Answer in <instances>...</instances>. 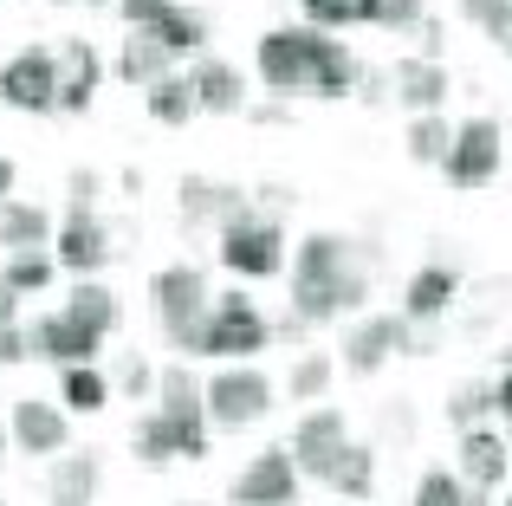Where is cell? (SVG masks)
Instances as JSON below:
<instances>
[{"label":"cell","mask_w":512,"mask_h":506,"mask_svg":"<svg viewBox=\"0 0 512 506\" xmlns=\"http://www.w3.org/2000/svg\"><path fill=\"white\" fill-rule=\"evenodd\" d=\"M65 189H72V208H98L104 176H98V169H72V176H65Z\"/></svg>","instance_id":"cell-42"},{"label":"cell","mask_w":512,"mask_h":506,"mask_svg":"<svg viewBox=\"0 0 512 506\" xmlns=\"http://www.w3.org/2000/svg\"><path fill=\"white\" fill-rule=\"evenodd\" d=\"M98 481H104V468H98V455H59L52 461V474H46V500H78V506H91L98 500Z\"/></svg>","instance_id":"cell-25"},{"label":"cell","mask_w":512,"mask_h":506,"mask_svg":"<svg viewBox=\"0 0 512 506\" xmlns=\"http://www.w3.org/2000/svg\"><path fill=\"white\" fill-rule=\"evenodd\" d=\"M454 305H461V273H454L448 260L415 266L409 286H402V318H409V325H435V318H448Z\"/></svg>","instance_id":"cell-19"},{"label":"cell","mask_w":512,"mask_h":506,"mask_svg":"<svg viewBox=\"0 0 512 506\" xmlns=\"http://www.w3.org/2000/svg\"><path fill=\"white\" fill-rule=\"evenodd\" d=\"M376 241H350V234H305L299 241V266H292V318L305 331L312 325H331V318H350L363 312L376 286Z\"/></svg>","instance_id":"cell-1"},{"label":"cell","mask_w":512,"mask_h":506,"mask_svg":"<svg viewBox=\"0 0 512 506\" xmlns=\"http://www.w3.org/2000/svg\"><path fill=\"white\" fill-rule=\"evenodd\" d=\"M461 20H474L480 33L512 59V0H461Z\"/></svg>","instance_id":"cell-36"},{"label":"cell","mask_w":512,"mask_h":506,"mask_svg":"<svg viewBox=\"0 0 512 506\" xmlns=\"http://www.w3.org/2000/svg\"><path fill=\"white\" fill-rule=\"evenodd\" d=\"M363 85V65L350 59L344 39L318 33V65H312V98H350V91Z\"/></svg>","instance_id":"cell-24"},{"label":"cell","mask_w":512,"mask_h":506,"mask_svg":"<svg viewBox=\"0 0 512 506\" xmlns=\"http://www.w3.org/2000/svg\"><path fill=\"white\" fill-rule=\"evenodd\" d=\"M175 215H182V228H240V221H253L260 208H253L247 189H234V182H208V176H182V189H175Z\"/></svg>","instance_id":"cell-13"},{"label":"cell","mask_w":512,"mask_h":506,"mask_svg":"<svg viewBox=\"0 0 512 506\" xmlns=\"http://www.w3.org/2000/svg\"><path fill=\"white\" fill-rule=\"evenodd\" d=\"M247 117H253V124H286V104H247Z\"/></svg>","instance_id":"cell-45"},{"label":"cell","mask_w":512,"mask_h":506,"mask_svg":"<svg viewBox=\"0 0 512 506\" xmlns=\"http://www.w3.org/2000/svg\"><path fill=\"white\" fill-rule=\"evenodd\" d=\"M33 357V338L20 325H0V364H26Z\"/></svg>","instance_id":"cell-43"},{"label":"cell","mask_w":512,"mask_h":506,"mask_svg":"<svg viewBox=\"0 0 512 506\" xmlns=\"http://www.w3.org/2000/svg\"><path fill=\"white\" fill-rule=\"evenodd\" d=\"M402 150H409V163H422V169H441L448 163V150H454V124L441 111H428V117H409V130H402Z\"/></svg>","instance_id":"cell-27"},{"label":"cell","mask_w":512,"mask_h":506,"mask_svg":"<svg viewBox=\"0 0 512 506\" xmlns=\"http://www.w3.org/2000/svg\"><path fill=\"white\" fill-rule=\"evenodd\" d=\"M0 461H7V429H0Z\"/></svg>","instance_id":"cell-49"},{"label":"cell","mask_w":512,"mask_h":506,"mask_svg":"<svg viewBox=\"0 0 512 506\" xmlns=\"http://www.w3.org/2000/svg\"><path fill=\"white\" fill-rule=\"evenodd\" d=\"M376 26H389V33H422V26H428V7H422V0H383Z\"/></svg>","instance_id":"cell-40"},{"label":"cell","mask_w":512,"mask_h":506,"mask_svg":"<svg viewBox=\"0 0 512 506\" xmlns=\"http://www.w3.org/2000/svg\"><path fill=\"white\" fill-rule=\"evenodd\" d=\"M13 442H20V455H65V442H72V422H65L59 403L20 396V403H13Z\"/></svg>","instance_id":"cell-20"},{"label":"cell","mask_w":512,"mask_h":506,"mask_svg":"<svg viewBox=\"0 0 512 506\" xmlns=\"http://www.w3.org/2000/svg\"><path fill=\"white\" fill-rule=\"evenodd\" d=\"M376 429H383V442H415V409L409 403H383Z\"/></svg>","instance_id":"cell-41"},{"label":"cell","mask_w":512,"mask_h":506,"mask_svg":"<svg viewBox=\"0 0 512 506\" xmlns=\"http://www.w3.org/2000/svg\"><path fill=\"white\" fill-rule=\"evenodd\" d=\"M266 409H273V377H266L260 364H227V370L208 377V422L247 429V422H260Z\"/></svg>","instance_id":"cell-7"},{"label":"cell","mask_w":512,"mask_h":506,"mask_svg":"<svg viewBox=\"0 0 512 506\" xmlns=\"http://www.w3.org/2000/svg\"><path fill=\"white\" fill-rule=\"evenodd\" d=\"M221 266L240 279H273L286 266V228L273 215H253L240 228H221Z\"/></svg>","instance_id":"cell-10"},{"label":"cell","mask_w":512,"mask_h":506,"mask_svg":"<svg viewBox=\"0 0 512 506\" xmlns=\"http://www.w3.org/2000/svg\"><path fill=\"white\" fill-rule=\"evenodd\" d=\"M52 241V215L39 202H0V247L7 253H33Z\"/></svg>","instance_id":"cell-26"},{"label":"cell","mask_w":512,"mask_h":506,"mask_svg":"<svg viewBox=\"0 0 512 506\" xmlns=\"http://www.w3.org/2000/svg\"><path fill=\"white\" fill-rule=\"evenodd\" d=\"M26 338H33V357H46V364H98V351H104V338L91 325H78L72 312H46V318H33L26 325Z\"/></svg>","instance_id":"cell-17"},{"label":"cell","mask_w":512,"mask_h":506,"mask_svg":"<svg viewBox=\"0 0 512 506\" xmlns=\"http://www.w3.org/2000/svg\"><path fill=\"white\" fill-rule=\"evenodd\" d=\"M72 7H104V0H72Z\"/></svg>","instance_id":"cell-48"},{"label":"cell","mask_w":512,"mask_h":506,"mask_svg":"<svg viewBox=\"0 0 512 506\" xmlns=\"http://www.w3.org/2000/svg\"><path fill=\"white\" fill-rule=\"evenodd\" d=\"M150 299H156V325H163V338L175 351L201 357V338H208V312H214V292L208 279H201V266H163V273L150 279Z\"/></svg>","instance_id":"cell-2"},{"label":"cell","mask_w":512,"mask_h":506,"mask_svg":"<svg viewBox=\"0 0 512 506\" xmlns=\"http://www.w3.org/2000/svg\"><path fill=\"white\" fill-rule=\"evenodd\" d=\"M117 13H124L130 26H143V33H156L175 59H182V52H201V39H208V20H201L195 7H182V0H117Z\"/></svg>","instance_id":"cell-14"},{"label":"cell","mask_w":512,"mask_h":506,"mask_svg":"<svg viewBox=\"0 0 512 506\" xmlns=\"http://www.w3.org/2000/svg\"><path fill=\"white\" fill-rule=\"evenodd\" d=\"M130 448L137 461L163 468V461H201L208 455V416H169V409H150L130 429Z\"/></svg>","instance_id":"cell-8"},{"label":"cell","mask_w":512,"mask_h":506,"mask_svg":"<svg viewBox=\"0 0 512 506\" xmlns=\"http://www.w3.org/2000/svg\"><path fill=\"white\" fill-rule=\"evenodd\" d=\"M493 416H506V422H512V364L500 370V377H493Z\"/></svg>","instance_id":"cell-44"},{"label":"cell","mask_w":512,"mask_h":506,"mask_svg":"<svg viewBox=\"0 0 512 506\" xmlns=\"http://www.w3.org/2000/svg\"><path fill=\"white\" fill-rule=\"evenodd\" d=\"M98 78H104V59L91 39H65L59 46V111H91V98H98Z\"/></svg>","instance_id":"cell-21"},{"label":"cell","mask_w":512,"mask_h":506,"mask_svg":"<svg viewBox=\"0 0 512 506\" xmlns=\"http://www.w3.org/2000/svg\"><path fill=\"white\" fill-rule=\"evenodd\" d=\"M143 104H150V117H156L163 130H182L188 117L201 111V104H195V85H188V78H163V85H150V91H143Z\"/></svg>","instance_id":"cell-33"},{"label":"cell","mask_w":512,"mask_h":506,"mask_svg":"<svg viewBox=\"0 0 512 506\" xmlns=\"http://www.w3.org/2000/svg\"><path fill=\"white\" fill-rule=\"evenodd\" d=\"M506 364H512V344H506Z\"/></svg>","instance_id":"cell-50"},{"label":"cell","mask_w":512,"mask_h":506,"mask_svg":"<svg viewBox=\"0 0 512 506\" xmlns=\"http://www.w3.org/2000/svg\"><path fill=\"white\" fill-rule=\"evenodd\" d=\"M156 409H169V416H208V383H195L188 364H169L156 377Z\"/></svg>","instance_id":"cell-31"},{"label":"cell","mask_w":512,"mask_h":506,"mask_svg":"<svg viewBox=\"0 0 512 506\" xmlns=\"http://www.w3.org/2000/svg\"><path fill=\"white\" fill-rule=\"evenodd\" d=\"M312 65H318V26H273L253 46V72H260L266 91L279 98H299L312 91Z\"/></svg>","instance_id":"cell-3"},{"label":"cell","mask_w":512,"mask_h":506,"mask_svg":"<svg viewBox=\"0 0 512 506\" xmlns=\"http://www.w3.org/2000/svg\"><path fill=\"white\" fill-rule=\"evenodd\" d=\"M415 506H467V481L454 468H428L415 481Z\"/></svg>","instance_id":"cell-38"},{"label":"cell","mask_w":512,"mask_h":506,"mask_svg":"<svg viewBox=\"0 0 512 506\" xmlns=\"http://www.w3.org/2000/svg\"><path fill=\"white\" fill-rule=\"evenodd\" d=\"M506 468H512V442L500 429H461L454 435V474H461L467 487H480V494H493V487L506 481Z\"/></svg>","instance_id":"cell-18"},{"label":"cell","mask_w":512,"mask_h":506,"mask_svg":"<svg viewBox=\"0 0 512 506\" xmlns=\"http://www.w3.org/2000/svg\"><path fill=\"white\" fill-rule=\"evenodd\" d=\"M13 182H20V169H13L7 156H0V202H13Z\"/></svg>","instance_id":"cell-46"},{"label":"cell","mask_w":512,"mask_h":506,"mask_svg":"<svg viewBox=\"0 0 512 506\" xmlns=\"http://www.w3.org/2000/svg\"><path fill=\"white\" fill-rule=\"evenodd\" d=\"M396 351L415 357V325L402 312H363V318H350V331L338 344V364L350 370V377H376Z\"/></svg>","instance_id":"cell-5"},{"label":"cell","mask_w":512,"mask_h":506,"mask_svg":"<svg viewBox=\"0 0 512 506\" xmlns=\"http://www.w3.org/2000/svg\"><path fill=\"white\" fill-rule=\"evenodd\" d=\"M111 390H117V383L104 377L98 364H65L59 370V403L78 409V416H98V409L111 403Z\"/></svg>","instance_id":"cell-29"},{"label":"cell","mask_w":512,"mask_h":506,"mask_svg":"<svg viewBox=\"0 0 512 506\" xmlns=\"http://www.w3.org/2000/svg\"><path fill=\"white\" fill-rule=\"evenodd\" d=\"M156 377H163V370H150L137 351H124V357H117V377H111V383H117L124 396H137V403H143V396L156 390Z\"/></svg>","instance_id":"cell-39"},{"label":"cell","mask_w":512,"mask_h":506,"mask_svg":"<svg viewBox=\"0 0 512 506\" xmlns=\"http://www.w3.org/2000/svg\"><path fill=\"white\" fill-rule=\"evenodd\" d=\"M175 65V52L163 46V39L156 33H143V26H130V39H124V52H117V78H124V85H163V78H175L169 72Z\"/></svg>","instance_id":"cell-23"},{"label":"cell","mask_w":512,"mask_h":506,"mask_svg":"<svg viewBox=\"0 0 512 506\" xmlns=\"http://www.w3.org/2000/svg\"><path fill=\"white\" fill-rule=\"evenodd\" d=\"M500 506H512V494H506V500H500Z\"/></svg>","instance_id":"cell-51"},{"label":"cell","mask_w":512,"mask_h":506,"mask_svg":"<svg viewBox=\"0 0 512 506\" xmlns=\"http://www.w3.org/2000/svg\"><path fill=\"white\" fill-rule=\"evenodd\" d=\"M188 85H195V104L214 111V117H240L247 111V78H240L227 59H208V52H201L195 72H188Z\"/></svg>","instance_id":"cell-22"},{"label":"cell","mask_w":512,"mask_h":506,"mask_svg":"<svg viewBox=\"0 0 512 506\" xmlns=\"http://www.w3.org/2000/svg\"><path fill=\"white\" fill-rule=\"evenodd\" d=\"M493 416V383H461V390H454L448 396V422H454V435H461V429H480V422H487Z\"/></svg>","instance_id":"cell-37"},{"label":"cell","mask_w":512,"mask_h":506,"mask_svg":"<svg viewBox=\"0 0 512 506\" xmlns=\"http://www.w3.org/2000/svg\"><path fill=\"white\" fill-rule=\"evenodd\" d=\"M500 163H506V124L487 117V111H474V117L454 124V150H448V163H441V176H448L454 189H487V182L500 176Z\"/></svg>","instance_id":"cell-4"},{"label":"cell","mask_w":512,"mask_h":506,"mask_svg":"<svg viewBox=\"0 0 512 506\" xmlns=\"http://www.w3.org/2000/svg\"><path fill=\"white\" fill-rule=\"evenodd\" d=\"M65 312H72L78 325H91L98 338H111L117 318H124V305H117V292H111V286H98V279H78L72 299H65Z\"/></svg>","instance_id":"cell-30"},{"label":"cell","mask_w":512,"mask_h":506,"mask_svg":"<svg viewBox=\"0 0 512 506\" xmlns=\"http://www.w3.org/2000/svg\"><path fill=\"white\" fill-rule=\"evenodd\" d=\"M13 299H20V292H13L7 279H0V325H13Z\"/></svg>","instance_id":"cell-47"},{"label":"cell","mask_w":512,"mask_h":506,"mask_svg":"<svg viewBox=\"0 0 512 506\" xmlns=\"http://www.w3.org/2000/svg\"><path fill=\"white\" fill-rule=\"evenodd\" d=\"M111 228L98 221V208H65V228L52 234V260L65 266V273H78V279H91L104 260H111Z\"/></svg>","instance_id":"cell-15"},{"label":"cell","mask_w":512,"mask_h":506,"mask_svg":"<svg viewBox=\"0 0 512 506\" xmlns=\"http://www.w3.org/2000/svg\"><path fill=\"white\" fill-rule=\"evenodd\" d=\"M338 357L331 351H299L292 357V370H286V390H292V403H325L331 396V383H338Z\"/></svg>","instance_id":"cell-28"},{"label":"cell","mask_w":512,"mask_h":506,"mask_svg":"<svg viewBox=\"0 0 512 506\" xmlns=\"http://www.w3.org/2000/svg\"><path fill=\"white\" fill-rule=\"evenodd\" d=\"M0 104L13 111H59V52L26 46L0 65Z\"/></svg>","instance_id":"cell-12"},{"label":"cell","mask_w":512,"mask_h":506,"mask_svg":"<svg viewBox=\"0 0 512 506\" xmlns=\"http://www.w3.org/2000/svg\"><path fill=\"white\" fill-rule=\"evenodd\" d=\"M273 344V325L260 318V305L247 299V292H221L208 312V338H201V357H227V364H240V357L266 351Z\"/></svg>","instance_id":"cell-6"},{"label":"cell","mask_w":512,"mask_h":506,"mask_svg":"<svg viewBox=\"0 0 512 506\" xmlns=\"http://www.w3.org/2000/svg\"><path fill=\"white\" fill-rule=\"evenodd\" d=\"M227 506H299V461H292V448H260L234 474Z\"/></svg>","instance_id":"cell-11"},{"label":"cell","mask_w":512,"mask_h":506,"mask_svg":"<svg viewBox=\"0 0 512 506\" xmlns=\"http://www.w3.org/2000/svg\"><path fill=\"white\" fill-rule=\"evenodd\" d=\"M52 266H59V260H52V253H39V247H33V253H7L0 279H7V286L26 299V292H46V286H52Z\"/></svg>","instance_id":"cell-35"},{"label":"cell","mask_w":512,"mask_h":506,"mask_svg":"<svg viewBox=\"0 0 512 506\" xmlns=\"http://www.w3.org/2000/svg\"><path fill=\"white\" fill-rule=\"evenodd\" d=\"M299 7L318 33H331V26H376L383 0H299Z\"/></svg>","instance_id":"cell-34"},{"label":"cell","mask_w":512,"mask_h":506,"mask_svg":"<svg viewBox=\"0 0 512 506\" xmlns=\"http://www.w3.org/2000/svg\"><path fill=\"white\" fill-rule=\"evenodd\" d=\"M448 91H454V78H448V65H441V59H422V52H402V59L389 65V98H396L409 117H428V111H441V104H448Z\"/></svg>","instance_id":"cell-16"},{"label":"cell","mask_w":512,"mask_h":506,"mask_svg":"<svg viewBox=\"0 0 512 506\" xmlns=\"http://www.w3.org/2000/svg\"><path fill=\"white\" fill-rule=\"evenodd\" d=\"M331 494H344V500H357V506L376 494V448L370 442H350L344 448L338 474H331Z\"/></svg>","instance_id":"cell-32"},{"label":"cell","mask_w":512,"mask_h":506,"mask_svg":"<svg viewBox=\"0 0 512 506\" xmlns=\"http://www.w3.org/2000/svg\"><path fill=\"white\" fill-rule=\"evenodd\" d=\"M286 448H292V461H299V474H312V481H325V487H331V474H338V461H344V448H350V422H344V409H331V403L305 409Z\"/></svg>","instance_id":"cell-9"}]
</instances>
